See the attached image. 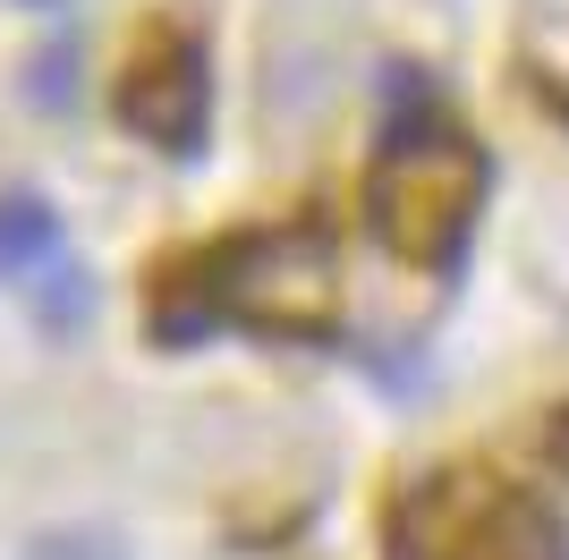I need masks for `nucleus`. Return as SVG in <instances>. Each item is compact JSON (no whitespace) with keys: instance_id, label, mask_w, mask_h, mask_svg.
Returning <instances> with one entry per match:
<instances>
[{"instance_id":"f257e3e1","label":"nucleus","mask_w":569,"mask_h":560,"mask_svg":"<svg viewBox=\"0 0 569 560\" xmlns=\"http://www.w3.org/2000/svg\"><path fill=\"white\" fill-rule=\"evenodd\" d=\"M263 331V340H332L340 331V256L323 221L238 230L213 256L162 289V331Z\"/></svg>"},{"instance_id":"f03ea898","label":"nucleus","mask_w":569,"mask_h":560,"mask_svg":"<svg viewBox=\"0 0 569 560\" xmlns=\"http://www.w3.org/2000/svg\"><path fill=\"white\" fill-rule=\"evenodd\" d=\"M485 144L442 128V119H417L382 144L375 179H366V221L400 263L417 272H451L459 247H468L476 212H485Z\"/></svg>"},{"instance_id":"7ed1b4c3","label":"nucleus","mask_w":569,"mask_h":560,"mask_svg":"<svg viewBox=\"0 0 569 560\" xmlns=\"http://www.w3.org/2000/svg\"><path fill=\"white\" fill-rule=\"evenodd\" d=\"M382 560H561V527L493 467H433L391 492Z\"/></svg>"},{"instance_id":"20e7f679","label":"nucleus","mask_w":569,"mask_h":560,"mask_svg":"<svg viewBox=\"0 0 569 560\" xmlns=\"http://www.w3.org/2000/svg\"><path fill=\"white\" fill-rule=\"evenodd\" d=\"M213 119V60L188 26H162L153 43H137L128 77H119V128H137L162 153H196Z\"/></svg>"},{"instance_id":"39448f33","label":"nucleus","mask_w":569,"mask_h":560,"mask_svg":"<svg viewBox=\"0 0 569 560\" xmlns=\"http://www.w3.org/2000/svg\"><path fill=\"white\" fill-rule=\"evenodd\" d=\"M60 256V221H51L43 196H9L0 204V280H26Z\"/></svg>"},{"instance_id":"423d86ee","label":"nucleus","mask_w":569,"mask_h":560,"mask_svg":"<svg viewBox=\"0 0 569 560\" xmlns=\"http://www.w3.org/2000/svg\"><path fill=\"white\" fill-rule=\"evenodd\" d=\"M26 560H128L111 536H86V527H60V536H34Z\"/></svg>"},{"instance_id":"0eeeda50","label":"nucleus","mask_w":569,"mask_h":560,"mask_svg":"<svg viewBox=\"0 0 569 560\" xmlns=\"http://www.w3.org/2000/svg\"><path fill=\"white\" fill-rule=\"evenodd\" d=\"M545 459L569 476V408H552V424H545Z\"/></svg>"}]
</instances>
